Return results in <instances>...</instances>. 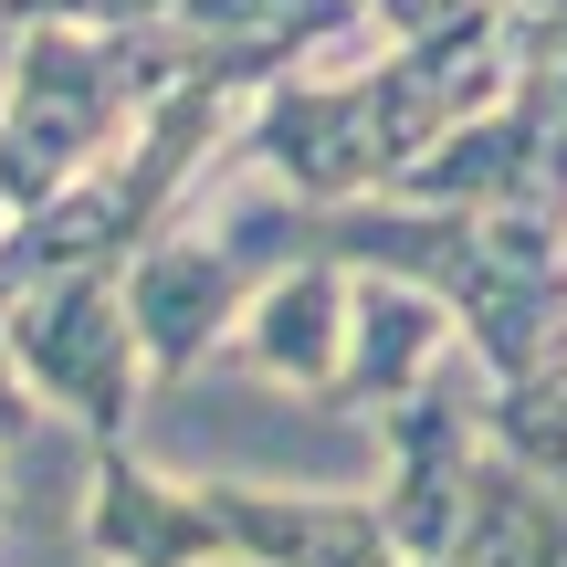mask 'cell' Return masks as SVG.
Listing matches in <instances>:
<instances>
[{"label": "cell", "mask_w": 567, "mask_h": 567, "mask_svg": "<svg viewBox=\"0 0 567 567\" xmlns=\"http://www.w3.org/2000/svg\"><path fill=\"white\" fill-rule=\"evenodd\" d=\"M84 557L95 567H210L200 494L168 484L158 463H137L126 442H105L95 484H84Z\"/></svg>", "instance_id": "8992f818"}, {"label": "cell", "mask_w": 567, "mask_h": 567, "mask_svg": "<svg viewBox=\"0 0 567 567\" xmlns=\"http://www.w3.org/2000/svg\"><path fill=\"white\" fill-rule=\"evenodd\" d=\"M0 243H11V210H0Z\"/></svg>", "instance_id": "30bf717a"}, {"label": "cell", "mask_w": 567, "mask_h": 567, "mask_svg": "<svg viewBox=\"0 0 567 567\" xmlns=\"http://www.w3.org/2000/svg\"><path fill=\"white\" fill-rule=\"evenodd\" d=\"M11 32H158L179 21V0H0Z\"/></svg>", "instance_id": "52a82bcc"}, {"label": "cell", "mask_w": 567, "mask_h": 567, "mask_svg": "<svg viewBox=\"0 0 567 567\" xmlns=\"http://www.w3.org/2000/svg\"><path fill=\"white\" fill-rule=\"evenodd\" d=\"M347 316H358V264H337V252H295L274 284H252L243 305V358L264 368V379H295L316 389V400H337L347 379Z\"/></svg>", "instance_id": "5b68a950"}, {"label": "cell", "mask_w": 567, "mask_h": 567, "mask_svg": "<svg viewBox=\"0 0 567 567\" xmlns=\"http://www.w3.org/2000/svg\"><path fill=\"white\" fill-rule=\"evenodd\" d=\"M210 567H410L379 505L358 494H274V484H189Z\"/></svg>", "instance_id": "3957f363"}, {"label": "cell", "mask_w": 567, "mask_h": 567, "mask_svg": "<svg viewBox=\"0 0 567 567\" xmlns=\"http://www.w3.org/2000/svg\"><path fill=\"white\" fill-rule=\"evenodd\" d=\"M0 515H11V494H0Z\"/></svg>", "instance_id": "8fae6325"}, {"label": "cell", "mask_w": 567, "mask_h": 567, "mask_svg": "<svg viewBox=\"0 0 567 567\" xmlns=\"http://www.w3.org/2000/svg\"><path fill=\"white\" fill-rule=\"evenodd\" d=\"M200 63L210 42L179 21H158V32H21L11 84H0V210L32 221L42 200H63Z\"/></svg>", "instance_id": "6da1fadb"}, {"label": "cell", "mask_w": 567, "mask_h": 567, "mask_svg": "<svg viewBox=\"0 0 567 567\" xmlns=\"http://www.w3.org/2000/svg\"><path fill=\"white\" fill-rule=\"evenodd\" d=\"M243 264L231 243L210 231H158V243L126 264V316H137V347H147V379H189L210 347L243 326Z\"/></svg>", "instance_id": "277c9868"}, {"label": "cell", "mask_w": 567, "mask_h": 567, "mask_svg": "<svg viewBox=\"0 0 567 567\" xmlns=\"http://www.w3.org/2000/svg\"><path fill=\"white\" fill-rule=\"evenodd\" d=\"M557 295H567V231H557Z\"/></svg>", "instance_id": "9c48e42d"}, {"label": "cell", "mask_w": 567, "mask_h": 567, "mask_svg": "<svg viewBox=\"0 0 567 567\" xmlns=\"http://www.w3.org/2000/svg\"><path fill=\"white\" fill-rule=\"evenodd\" d=\"M32 410H42V400H32V379L11 368V337H0V452H11L21 431H32Z\"/></svg>", "instance_id": "ba28073f"}, {"label": "cell", "mask_w": 567, "mask_h": 567, "mask_svg": "<svg viewBox=\"0 0 567 567\" xmlns=\"http://www.w3.org/2000/svg\"><path fill=\"white\" fill-rule=\"evenodd\" d=\"M0 337H11V368L32 379L42 410L126 442L147 400V347H137V316H126V274H42V284H11L0 295Z\"/></svg>", "instance_id": "7a4b0ae2"}]
</instances>
